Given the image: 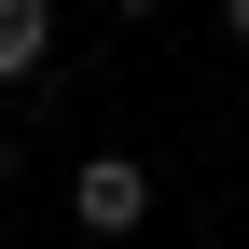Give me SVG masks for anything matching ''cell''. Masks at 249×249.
Masks as SVG:
<instances>
[{
	"instance_id": "1",
	"label": "cell",
	"mask_w": 249,
	"mask_h": 249,
	"mask_svg": "<svg viewBox=\"0 0 249 249\" xmlns=\"http://www.w3.org/2000/svg\"><path fill=\"white\" fill-rule=\"evenodd\" d=\"M70 222L83 235H139L152 222V166H139V152H83V166H70Z\"/></svg>"
},
{
	"instance_id": "2",
	"label": "cell",
	"mask_w": 249,
	"mask_h": 249,
	"mask_svg": "<svg viewBox=\"0 0 249 249\" xmlns=\"http://www.w3.org/2000/svg\"><path fill=\"white\" fill-rule=\"evenodd\" d=\"M55 55V0H0V83H28Z\"/></svg>"
},
{
	"instance_id": "3",
	"label": "cell",
	"mask_w": 249,
	"mask_h": 249,
	"mask_svg": "<svg viewBox=\"0 0 249 249\" xmlns=\"http://www.w3.org/2000/svg\"><path fill=\"white\" fill-rule=\"evenodd\" d=\"M222 28H235V42H249V0H222Z\"/></svg>"
},
{
	"instance_id": "4",
	"label": "cell",
	"mask_w": 249,
	"mask_h": 249,
	"mask_svg": "<svg viewBox=\"0 0 249 249\" xmlns=\"http://www.w3.org/2000/svg\"><path fill=\"white\" fill-rule=\"evenodd\" d=\"M0 180H14V124H0Z\"/></svg>"
},
{
	"instance_id": "5",
	"label": "cell",
	"mask_w": 249,
	"mask_h": 249,
	"mask_svg": "<svg viewBox=\"0 0 249 249\" xmlns=\"http://www.w3.org/2000/svg\"><path fill=\"white\" fill-rule=\"evenodd\" d=\"M111 14H152V0H111Z\"/></svg>"
},
{
	"instance_id": "6",
	"label": "cell",
	"mask_w": 249,
	"mask_h": 249,
	"mask_svg": "<svg viewBox=\"0 0 249 249\" xmlns=\"http://www.w3.org/2000/svg\"><path fill=\"white\" fill-rule=\"evenodd\" d=\"M235 222H249V194H235Z\"/></svg>"
}]
</instances>
